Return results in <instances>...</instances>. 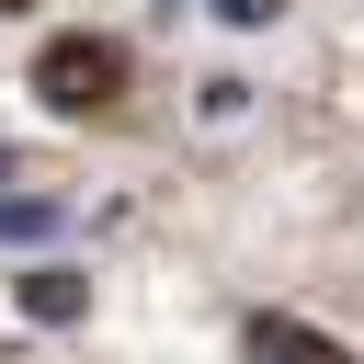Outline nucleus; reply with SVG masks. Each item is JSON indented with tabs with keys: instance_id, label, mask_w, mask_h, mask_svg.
I'll return each mask as SVG.
<instances>
[{
	"instance_id": "7ed1b4c3",
	"label": "nucleus",
	"mask_w": 364,
	"mask_h": 364,
	"mask_svg": "<svg viewBox=\"0 0 364 364\" xmlns=\"http://www.w3.org/2000/svg\"><path fill=\"white\" fill-rule=\"evenodd\" d=\"M250 364H341L318 330H296V318H250Z\"/></svg>"
},
{
	"instance_id": "f257e3e1",
	"label": "nucleus",
	"mask_w": 364,
	"mask_h": 364,
	"mask_svg": "<svg viewBox=\"0 0 364 364\" xmlns=\"http://www.w3.org/2000/svg\"><path fill=\"white\" fill-rule=\"evenodd\" d=\"M114 80H125V46H114V34H57V46L34 57V91H46L57 114H91V102H114Z\"/></svg>"
},
{
	"instance_id": "f03ea898",
	"label": "nucleus",
	"mask_w": 364,
	"mask_h": 364,
	"mask_svg": "<svg viewBox=\"0 0 364 364\" xmlns=\"http://www.w3.org/2000/svg\"><path fill=\"white\" fill-rule=\"evenodd\" d=\"M80 307H91V273H68V262H34V273H23V318L57 330V318H80Z\"/></svg>"
},
{
	"instance_id": "20e7f679",
	"label": "nucleus",
	"mask_w": 364,
	"mask_h": 364,
	"mask_svg": "<svg viewBox=\"0 0 364 364\" xmlns=\"http://www.w3.org/2000/svg\"><path fill=\"white\" fill-rule=\"evenodd\" d=\"M0 239H11V250H46V239H57V205H46V193H0Z\"/></svg>"
},
{
	"instance_id": "39448f33",
	"label": "nucleus",
	"mask_w": 364,
	"mask_h": 364,
	"mask_svg": "<svg viewBox=\"0 0 364 364\" xmlns=\"http://www.w3.org/2000/svg\"><path fill=\"white\" fill-rule=\"evenodd\" d=\"M0 182H11V148H0Z\"/></svg>"
}]
</instances>
